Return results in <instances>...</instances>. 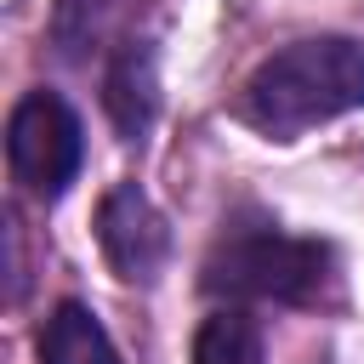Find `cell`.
Here are the masks:
<instances>
[{
  "label": "cell",
  "mask_w": 364,
  "mask_h": 364,
  "mask_svg": "<svg viewBox=\"0 0 364 364\" xmlns=\"http://www.w3.org/2000/svg\"><path fill=\"white\" fill-rule=\"evenodd\" d=\"M97 245L108 256V267L119 279H154L165 267V250H171V233H165V216L154 210V199L136 188V182H119L102 205H97Z\"/></svg>",
  "instance_id": "277c9868"
},
{
  "label": "cell",
  "mask_w": 364,
  "mask_h": 364,
  "mask_svg": "<svg viewBox=\"0 0 364 364\" xmlns=\"http://www.w3.org/2000/svg\"><path fill=\"white\" fill-rule=\"evenodd\" d=\"M34 353H40V364H119L108 330H102L97 313L80 307V301H57V307H51V318L40 324Z\"/></svg>",
  "instance_id": "5b68a950"
},
{
  "label": "cell",
  "mask_w": 364,
  "mask_h": 364,
  "mask_svg": "<svg viewBox=\"0 0 364 364\" xmlns=\"http://www.w3.org/2000/svg\"><path fill=\"white\" fill-rule=\"evenodd\" d=\"M330 273H336V250L324 239L284 233L267 216H233V222H222L199 284L210 296H228V301H290V307H307V301L324 296Z\"/></svg>",
  "instance_id": "7a4b0ae2"
},
{
  "label": "cell",
  "mask_w": 364,
  "mask_h": 364,
  "mask_svg": "<svg viewBox=\"0 0 364 364\" xmlns=\"http://www.w3.org/2000/svg\"><path fill=\"white\" fill-rule=\"evenodd\" d=\"M6 159L28 193L57 199L80 176V159H85V131L74 108L57 91H28L6 119Z\"/></svg>",
  "instance_id": "3957f363"
},
{
  "label": "cell",
  "mask_w": 364,
  "mask_h": 364,
  "mask_svg": "<svg viewBox=\"0 0 364 364\" xmlns=\"http://www.w3.org/2000/svg\"><path fill=\"white\" fill-rule=\"evenodd\" d=\"M353 108H364V40L347 34H313L273 51L239 91V119L273 142H290Z\"/></svg>",
  "instance_id": "6da1fadb"
},
{
  "label": "cell",
  "mask_w": 364,
  "mask_h": 364,
  "mask_svg": "<svg viewBox=\"0 0 364 364\" xmlns=\"http://www.w3.org/2000/svg\"><path fill=\"white\" fill-rule=\"evenodd\" d=\"M108 114L125 136H136L154 114V63L148 51H125L114 68H108Z\"/></svg>",
  "instance_id": "52a82bcc"
},
{
  "label": "cell",
  "mask_w": 364,
  "mask_h": 364,
  "mask_svg": "<svg viewBox=\"0 0 364 364\" xmlns=\"http://www.w3.org/2000/svg\"><path fill=\"white\" fill-rule=\"evenodd\" d=\"M193 364H262V330L250 313L222 307L193 336Z\"/></svg>",
  "instance_id": "8992f818"
}]
</instances>
